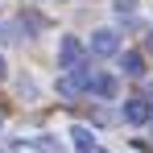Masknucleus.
<instances>
[{"label":"nucleus","instance_id":"nucleus-5","mask_svg":"<svg viewBox=\"0 0 153 153\" xmlns=\"http://www.w3.org/2000/svg\"><path fill=\"white\" fill-rule=\"evenodd\" d=\"M120 71H124L128 79H141V75H145V58H141V50H124V54H120Z\"/></svg>","mask_w":153,"mask_h":153},{"label":"nucleus","instance_id":"nucleus-7","mask_svg":"<svg viewBox=\"0 0 153 153\" xmlns=\"http://www.w3.org/2000/svg\"><path fill=\"white\" fill-rule=\"evenodd\" d=\"M0 42H21V21H0Z\"/></svg>","mask_w":153,"mask_h":153},{"label":"nucleus","instance_id":"nucleus-13","mask_svg":"<svg viewBox=\"0 0 153 153\" xmlns=\"http://www.w3.org/2000/svg\"><path fill=\"white\" fill-rule=\"evenodd\" d=\"M149 108H153V103H149Z\"/></svg>","mask_w":153,"mask_h":153},{"label":"nucleus","instance_id":"nucleus-6","mask_svg":"<svg viewBox=\"0 0 153 153\" xmlns=\"http://www.w3.org/2000/svg\"><path fill=\"white\" fill-rule=\"evenodd\" d=\"M71 145H75L79 153H91V149H95V132H91L87 124H75V128H71Z\"/></svg>","mask_w":153,"mask_h":153},{"label":"nucleus","instance_id":"nucleus-1","mask_svg":"<svg viewBox=\"0 0 153 153\" xmlns=\"http://www.w3.org/2000/svg\"><path fill=\"white\" fill-rule=\"evenodd\" d=\"M83 62H87V46L79 42L75 33H66V37L58 42V66H62V71H75Z\"/></svg>","mask_w":153,"mask_h":153},{"label":"nucleus","instance_id":"nucleus-10","mask_svg":"<svg viewBox=\"0 0 153 153\" xmlns=\"http://www.w3.org/2000/svg\"><path fill=\"white\" fill-rule=\"evenodd\" d=\"M137 8V0H116V13H132Z\"/></svg>","mask_w":153,"mask_h":153},{"label":"nucleus","instance_id":"nucleus-12","mask_svg":"<svg viewBox=\"0 0 153 153\" xmlns=\"http://www.w3.org/2000/svg\"><path fill=\"white\" fill-rule=\"evenodd\" d=\"M91 153H103V149H91Z\"/></svg>","mask_w":153,"mask_h":153},{"label":"nucleus","instance_id":"nucleus-11","mask_svg":"<svg viewBox=\"0 0 153 153\" xmlns=\"http://www.w3.org/2000/svg\"><path fill=\"white\" fill-rule=\"evenodd\" d=\"M4 75H8V71H4V58H0V83H4Z\"/></svg>","mask_w":153,"mask_h":153},{"label":"nucleus","instance_id":"nucleus-4","mask_svg":"<svg viewBox=\"0 0 153 153\" xmlns=\"http://www.w3.org/2000/svg\"><path fill=\"white\" fill-rule=\"evenodd\" d=\"M149 116H153L149 100H124V120L128 124H149Z\"/></svg>","mask_w":153,"mask_h":153},{"label":"nucleus","instance_id":"nucleus-9","mask_svg":"<svg viewBox=\"0 0 153 153\" xmlns=\"http://www.w3.org/2000/svg\"><path fill=\"white\" fill-rule=\"evenodd\" d=\"M33 145H37L42 153H62V145H58V141H50V137H37Z\"/></svg>","mask_w":153,"mask_h":153},{"label":"nucleus","instance_id":"nucleus-2","mask_svg":"<svg viewBox=\"0 0 153 153\" xmlns=\"http://www.w3.org/2000/svg\"><path fill=\"white\" fill-rule=\"evenodd\" d=\"M87 50L95 54V58H112V54H120V33H116V29H95Z\"/></svg>","mask_w":153,"mask_h":153},{"label":"nucleus","instance_id":"nucleus-8","mask_svg":"<svg viewBox=\"0 0 153 153\" xmlns=\"http://www.w3.org/2000/svg\"><path fill=\"white\" fill-rule=\"evenodd\" d=\"M54 91H58L62 100H75V95H79V87L71 83V75H66V79H58V83H54Z\"/></svg>","mask_w":153,"mask_h":153},{"label":"nucleus","instance_id":"nucleus-3","mask_svg":"<svg viewBox=\"0 0 153 153\" xmlns=\"http://www.w3.org/2000/svg\"><path fill=\"white\" fill-rule=\"evenodd\" d=\"M87 91H91V95H100V100H116L120 83H116L112 75H95V71H91V79H87Z\"/></svg>","mask_w":153,"mask_h":153}]
</instances>
